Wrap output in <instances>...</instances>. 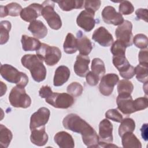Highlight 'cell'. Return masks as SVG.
Returning a JSON list of instances; mask_svg holds the SVG:
<instances>
[{
	"label": "cell",
	"instance_id": "cell-1",
	"mask_svg": "<svg viewBox=\"0 0 148 148\" xmlns=\"http://www.w3.org/2000/svg\"><path fill=\"white\" fill-rule=\"evenodd\" d=\"M65 128L82 135L84 144L88 147H98L99 136L94 129L76 114L71 113L62 121Z\"/></svg>",
	"mask_w": 148,
	"mask_h": 148
},
{
	"label": "cell",
	"instance_id": "cell-2",
	"mask_svg": "<svg viewBox=\"0 0 148 148\" xmlns=\"http://www.w3.org/2000/svg\"><path fill=\"white\" fill-rule=\"evenodd\" d=\"M43 61L40 57L35 54H25L21 60L23 66L29 69L32 79L38 83L43 81L46 76V69Z\"/></svg>",
	"mask_w": 148,
	"mask_h": 148
},
{
	"label": "cell",
	"instance_id": "cell-3",
	"mask_svg": "<svg viewBox=\"0 0 148 148\" xmlns=\"http://www.w3.org/2000/svg\"><path fill=\"white\" fill-rule=\"evenodd\" d=\"M0 73L5 80L11 83H15L17 86L25 87L28 83L27 75L25 73L18 71L11 65H1Z\"/></svg>",
	"mask_w": 148,
	"mask_h": 148
},
{
	"label": "cell",
	"instance_id": "cell-4",
	"mask_svg": "<svg viewBox=\"0 0 148 148\" xmlns=\"http://www.w3.org/2000/svg\"><path fill=\"white\" fill-rule=\"evenodd\" d=\"M36 52L37 56L45 61L46 65L49 66L56 65L61 57V51L59 48L43 43Z\"/></svg>",
	"mask_w": 148,
	"mask_h": 148
},
{
	"label": "cell",
	"instance_id": "cell-5",
	"mask_svg": "<svg viewBox=\"0 0 148 148\" xmlns=\"http://www.w3.org/2000/svg\"><path fill=\"white\" fill-rule=\"evenodd\" d=\"M10 105L14 108H27L31 104V99L24 87L16 86L12 88L9 95Z\"/></svg>",
	"mask_w": 148,
	"mask_h": 148
},
{
	"label": "cell",
	"instance_id": "cell-6",
	"mask_svg": "<svg viewBox=\"0 0 148 148\" xmlns=\"http://www.w3.org/2000/svg\"><path fill=\"white\" fill-rule=\"evenodd\" d=\"M42 16L47 21L49 27L53 29L58 30L62 26L60 16L54 11V2L45 1L42 3Z\"/></svg>",
	"mask_w": 148,
	"mask_h": 148
},
{
	"label": "cell",
	"instance_id": "cell-7",
	"mask_svg": "<svg viewBox=\"0 0 148 148\" xmlns=\"http://www.w3.org/2000/svg\"><path fill=\"white\" fill-rule=\"evenodd\" d=\"M113 125L108 119L102 120L99 124V146L117 147L113 145Z\"/></svg>",
	"mask_w": 148,
	"mask_h": 148
},
{
	"label": "cell",
	"instance_id": "cell-8",
	"mask_svg": "<svg viewBox=\"0 0 148 148\" xmlns=\"http://www.w3.org/2000/svg\"><path fill=\"white\" fill-rule=\"evenodd\" d=\"M46 102L56 108L67 109L74 103V99L72 95L68 93L52 92L51 95L45 99Z\"/></svg>",
	"mask_w": 148,
	"mask_h": 148
},
{
	"label": "cell",
	"instance_id": "cell-9",
	"mask_svg": "<svg viewBox=\"0 0 148 148\" xmlns=\"http://www.w3.org/2000/svg\"><path fill=\"white\" fill-rule=\"evenodd\" d=\"M132 24L128 20H124L115 31L117 40L122 42L125 46L130 47L133 44V35L132 33Z\"/></svg>",
	"mask_w": 148,
	"mask_h": 148
},
{
	"label": "cell",
	"instance_id": "cell-10",
	"mask_svg": "<svg viewBox=\"0 0 148 148\" xmlns=\"http://www.w3.org/2000/svg\"><path fill=\"white\" fill-rule=\"evenodd\" d=\"M112 62L124 79H130L135 75V68L130 65L125 56H113Z\"/></svg>",
	"mask_w": 148,
	"mask_h": 148
},
{
	"label": "cell",
	"instance_id": "cell-11",
	"mask_svg": "<svg viewBox=\"0 0 148 148\" xmlns=\"http://www.w3.org/2000/svg\"><path fill=\"white\" fill-rule=\"evenodd\" d=\"M50 115L49 109L45 107L40 108L36 112L34 113L30 119L29 128L31 131L45 126L49 121Z\"/></svg>",
	"mask_w": 148,
	"mask_h": 148
},
{
	"label": "cell",
	"instance_id": "cell-12",
	"mask_svg": "<svg viewBox=\"0 0 148 148\" xmlns=\"http://www.w3.org/2000/svg\"><path fill=\"white\" fill-rule=\"evenodd\" d=\"M119 80V77L115 73H108L103 76L99 85L100 92L105 96L110 95Z\"/></svg>",
	"mask_w": 148,
	"mask_h": 148
},
{
	"label": "cell",
	"instance_id": "cell-13",
	"mask_svg": "<svg viewBox=\"0 0 148 148\" xmlns=\"http://www.w3.org/2000/svg\"><path fill=\"white\" fill-rule=\"evenodd\" d=\"M95 13L84 10L82 11L76 18V23L86 32L91 31L95 27Z\"/></svg>",
	"mask_w": 148,
	"mask_h": 148
},
{
	"label": "cell",
	"instance_id": "cell-14",
	"mask_svg": "<svg viewBox=\"0 0 148 148\" xmlns=\"http://www.w3.org/2000/svg\"><path fill=\"white\" fill-rule=\"evenodd\" d=\"M101 15L103 21L108 24L119 25L124 21V18L122 14L117 12L115 9L111 6L105 7L102 12Z\"/></svg>",
	"mask_w": 148,
	"mask_h": 148
},
{
	"label": "cell",
	"instance_id": "cell-15",
	"mask_svg": "<svg viewBox=\"0 0 148 148\" xmlns=\"http://www.w3.org/2000/svg\"><path fill=\"white\" fill-rule=\"evenodd\" d=\"M42 5L34 3L23 9L20 15L23 20L31 23L42 15Z\"/></svg>",
	"mask_w": 148,
	"mask_h": 148
},
{
	"label": "cell",
	"instance_id": "cell-16",
	"mask_svg": "<svg viewBox=\"0 0 148 148\" xmlns=\"http://www.w3.org/2000/svg\"><path fill=\"white\" fill-rule=\"evenodd\" d=\"M116 103L118 109L124 114L129 115L135 112L134 100L131 94H119Z\"/></svg>",
	"mask_w": 148,
	"mask_h": 148
},
{
	"label": "cell",
	"instance_id": "cell-17",
	"mask_svg": "<svg viewBox=\"0 0 148 148\" xmlns=\"http://www.w3.org/2000/svg\"><path fill=\"white\" fill-rule=\"evenodd\" d=\"M92 39L103 47L110 46L114 42L111 34L103 27H99L94 31Z\"/></svg>",
	"mask_w": 148,
	"mask_h": 148
},
{
	"label": "cell",
	"instance_id": "cell-18",
	"mask_svg": "<svg viewBox=\"0 0 148 148\" xmlns=\"http://www.w3.org/2000/svg\"><path fill=\"white\" fill-rule=\"evenodd\" d=\"M90 62V59L88 56L78 54L73 66L75 73L80 77H85L89 72L88 64Z\"/></svg>",
	"mask_w": 148,
	"mask_h": 148
},
{
	"label": "cell",
	"instance_id": "cell-19",
	"mask_svg": "<svg viewBox=\"0 0 148 148\" xmlns=\"http://www.w3.org/2000/svg\"><path fill=\"white\" fill-rule=\"evenodd\" d=\"M77 47L80 54L88 56L92 49V45L90 40L83 34L82 31H79L76 34Z\"/></svg>",
	"mask_w": 148,
	"mask_h": 148
},
{
	"label": "cell",
	"instance_id": "cell-20",
	"mask_svg": "<svg viewBox=\"0 0 148 148\" xmlns=\"http://www.w3.org/2000/svg\"><path fill=\"white\" fill-rule=\"evenodd\" d=\"M48 135L45 131V126L34 129L31 131V142L38 146H43L48 141Z\"/></svg>",
	"mask_w": 148,
	"mask_h": 148
},
{
	"label": "cell",
	"instance_id": "cell-21",
	"mask_svg": "<svg viewBox=\"0 0 148 148\" xmlns=\"http://www.w3.org/2000/svg\"><path fill=\"white\" fill-rule=\"evenodd\" d=\"M56 143L61 148H73L75 142L72 136L65 131L57 132L54 137Z\"/></svg>",
	"mask_w": 148,
	"mask_h": 148
},
{
	"label": "cell",
	"instance_id": "cell-22",
	"mask_svg": "<svg viewBox=\"0 0 148 148\" xmlns=\"http://www.w3.org/2000/svg\"><path fill=\"white\" fill-rule=\"evenodd\" d=\"M69 76V69L65 65L59 66L55 71L53 79L54 86L56 87L61 86L68 80Z\"/></svg>",
	"mask_w": 148,
	"mask_h": 148
},
{
	"label": "cell",
	"instance_id": "cell-23",
	"mask_svg": "<svg viewBox=\"0 0 148 148\" xmlns=\"http://www.w3.org/2000/svg\"><path fill=\"white\" fill-rule=\"evenodd\" d=\"M28 30L37 39H43L47 34V28L40 20H34L30 23Z\"/></svg>",
	"mask_w": 148,
	"mask_h": 148
},
{
	"label": "cell",
	"instance_id": "cell-24",
	"mask_svg": "<svg viewBox=\"0 0 148 148\" xmlns=\"http://www.w3.org/2000/svg\"><path fill=\"white\" fill-rule=\"evenodd\" d=\"M1 17H4L7 16L13 17L18 16L20 14L22 10V7L18 3L16 2H12L6 6H1Z\"/></svg>",
	"mask_w": 148,
	"mask_h": 148
},
{
	"label": "cell",
	"instance_id": "cell-25",
	"mask_svg": "<svg viewBox=\"0 0 148 148\" xmlns=\"http://www.w3.org/2000/svg\"><path fill=\"white\" fill-rule=\"evenodd\" d=\"M21 42L22 48L25 51H36L41 45V43L37 38L30 37L25 35H22Z\"/></svg>",
	"mask_w": 148,
	"mask_h": 148
},
{
	"label": "cell",
	"instance_id": "cell-26",
	"mask_svg": "<svg viewBox=\"0 0 148 148\" xmlns=\"http://www.w3.org/2000/svg\"><path fill=\"white\" fill-rule=\"evenodd\" d=\"M121 142L123 147L125 148H141L140 140L132 132H126L121 136Z\"/></svg>",
	"mask_w": 148,
	"mask_h": 148
},
{
	"label": "cell",
	"instance_id": "cell-27",
	"mask_svg": "<svg viewBox=\"0 0 148 148\" xmlns=\"http://www.w3.org/2000/svg\"><path fill=\"white\" fill-rule=\"evenodd\" d=\"M59 7L63 11H70L74 9H81L83 6L84 1L80 0H65L56 1Z\"/></svg>",
	"mask_w": 148,
	"mask_h": 148
},
{
	"label": "cell",
	"instance_id": "cell-28",
	"mask_svg": "<svg viewBox=\"0 0 148 148\" xmlns=\"http://www.w3.org/2000/svg\"><path fill=\"white\" fill-rule=\"evenodd\" d=\"M64 51L67 54H73L76 52L77 50L76 38L71 34L68 33L66 36L65 40L63 45Z\"/></svg>",
	"mask_w": 148,
	"mask_h": 148
},
{
	"label": "cell",
	"instance_id": "cell-29",
	"mask_svg": "<svg viewBox=\"0 0 148 148\" xmlns=\"http://www.w3.org/2000/svg\"><path fill=\"white\" fill-rule=\"evenodd\" d=\"M121 124L119 127V134L122 136L126 132H133L135 128V123L131 118H125L120 122Z\"/></svg>",
	"mask_w": 148,
	"mask_h": 148
},
{
	"label": "cell",
	"instance_id": "cell-30",
	"mask_svg": "<svg viewBox=\"0 0 148 148\" xmlns=\"http://www.w3.org/2000/svg\"><path fill=\"white\" fill-rule=\"evenodd\" d=\"M13 138V135L10 130L3 124L0 125V143L2 147L7 148Z\"/></svg>",
	"mask_w": 148,
	"mask_h": 148
},
{
	"label": "cell",
	"instance_id": "cell-31",
	"mask_svg": "<svg viewBox=\"0 0 148 148\" xmlns=\"http://www.w3.org/2000/svg\"><path fill=\"white\" fill-rule=\"evenodd\" d=\"M91 72L96 75L99 79L104 76L105 73V66L102 60L98 58L92 60L91 63Z\"/></svg>",
	"mask_w": 148,
	"mask_h": 148
},
{
	"label": "cell",
	"instance_id": "cell-32",
	"mask_svg": "<svg viewBox=\"0 0 148 148\" xmlns=\"http://www.w3.org/2000/svg\"><path fill=\"white\" fill-rule=\"evenodd\" d=\"M148 65L139 64L135 68V75L138 81L146 83L148 81Z\"/></svg>",
	"mask_w": 148,
	"mask_h": 148
},
{
	"label": "cell",
	"instance_id": "cell-33",
	"mask_svg": "<svg viewBox=\"0 0 148 148\" xmlns=\"http://www.w3.org/2000/svg\"><path fill=\"white\" fill-rule=\"evenodd\" d=\"M11 23L9 21L5 20L1 21V45L5 44L9 38V32L11 29Z\"/></svg>",
	"mask_w": 148,
	"mask_h": 148
},
{
	"label": "cell",
	"instance_id": "cell-34",
	"mask_svg": "<svg viewBox=\"0 0 148 148\" xmlns=\"http://www.w3.org/2000/svg\"><path fill=\"white\" fill-rule=\"evenodd\" d=\"M134 86L131 82L123 79L117 83V92L119 94H131L133 91Z\"/></svg>",
	"mask_w": 148,
	"mask_h": 148
},
{
	"label": "cell",
	"instance_id": "cell-35",
	"mask_svg": "<svg viewBox=\"0 0 148 148\" xmlns=\"http://www.w3.org/2000/svg\"><path fill=\"white\" fill-rule=\"evenodd\" d=\"M126 46L120 41L116 40L113 42L110 49V51L113 56H125Z\"/></svg>",
	"mask_w": 148,
	"mask_h": 148
},
{
	"label": "cell",
	"instance_id": "cell-36",
	"mask_svg": "<svg viewBox=\"0 0 148 148\" xmlns=\"http://www.w3.org/2000/svg\"><path fill=\"white\" fill-rule=\"evenodd\" d=\"M67 92L72 97H79L82 95L83 86L78 82H72L67 87Z\"/></svg>",
	"mask_w": 148,
	"mask_h": 148
},
{
	"label": "cell",
	"instance_id": "cell-37",
	"mask_svg": "<svg viewBox=\"0 0 148 148\" xmlns=\"http://www.w3.org/2000/svg\"><path fill=\"white\" fill-rule=\"evenodd\" d=\"M134 8L132 4L128 1H121L119 7V11L121 14L128 15L131 14L134 12Z\"/></svg>",
	"mask_w": 148,
	"mask_h": 148
},
{
	"label": "cell",
	"instance_id": "cell-38",
	"mask_svg": "<svg viewBox=\"0 0 148 148\" xmlns=\"http://www.w3.org/2000/svg\"><path fill=\"white\" fill-rule=\"evenodd\" d=\"M133 43H134L135 46L139 49H147V38L144 34H137L133 38Z\"/></svg>",
	"mask_w": 148,
	"mask_h": 148
},
{
	"label": "cell",
	"instance_id": "cell-39",
	"mask_svg": "<svg viewBox=\"0 0 148 148\" xmlns=\"http://www.w3.org/2000/svg\"><path fill=\"white\" fill-rule=\"evenodd\" d=\"M105 117L108 119L117 123H120L123 120L122 114L116 109H109L105 113Z\"/></svg>",
	"mask_w": 148,
	"mask_h": 148
},
{
	"label": "cell",
	"instance_id": "cell-40",
	"mask_svg": "<svg viewBox=\"0 0 148 148\" xmlns=\"http://www.w3.org/2000/svg\"><path fill=\"white\" fill-rule=\"evenodd\" d=\"M134 105L135 112L144 110L147 108L148 99L146 97H140L134 101Z\"/></svg>",
	"mask_w": 148,
	"mask_h": 148
},
{
	"label": "cell",
	"instance_id": "cell-41",
	"mask_svg": "<svg viewBox=\"0 0 148 148\" xmlns=\"http://www.w3.org/2000/svg\"><path fill=\"white\" fill-rule=\"evenodd\" d=\"M84 8L86 10L95 13L98 10L101 6V1H85Z\"/></svg>",
	"mask_w": 148,
	"mask_h": 148
},
{
	"label": "cell",
	"instance_id": "cell-42",
	"mask_svg": "<svg viewBox=\"0 0 148 148\" xmlns=\"http://www.w3.org/2000/svg\"><path fill=\"white\" fill-rule=\"evenodd\" d=\"M87 83L91 86H96L99 80V79L91 71H89L86 76Z\"/></svg>",
	"mask_w": 148,
	"mask_h": 148
},
{
	"label": "cell",
	"instance_id": "cell-43",
	"mask_svg": "<svg viewBox=\"0 0 148 148\" xmlns=\"http://www.w3.org/2000/svg\"><path fill=\"white\" fill-rule=\"evenodd\" d=\"M138 58L140 64L148 65V53L147 49L140 51L138 55Z\"/></svg>",
	"mask_w": 148,
	"mask_h": 148
},
{
	"label": "cell",
	"instance_id": "cell-44",
	"mask_svg": "<svg viewBox=\"0 0 148 148\" xmlns=\"http://www.w3.org/2000/svg\"><path fill=\"white\" fill-rule=\"evenodd\" d=\"M52 92L53 91L50 86H43L40 88L39 91V95L41 98L46 99L48 98Z\"/></svg>",
	"mask_w": 148,
	"mask_h": 148
},
{
	"label": "cell",
	"instance_id": "cell-45",
	"mask_svg": "<svg viewBox=\"0 0 148 148\" xmlns=\"http://www.w3.org/2000/svg\"><path fill=\"white\" fill-rule=\"evenodd\" d=\"M136 18L138 20H142L147 22V9L140 8L135 11Z\"/></svg>",
	"mask_w": 148,
	"mask_h": 148
},
{
	"label": "cell",
	"instance_id": "cell-46",
	"mask_svg": "<svg viewBox=\"0 0 148 148\" xmlns=\"http://www.w3.org/2000/svg\"><path fill=\"white\" fill-rule=\"evenodd\" d=\"M140 131L142 134V138L146 140H147V124H143L142 128H140Z\"/></svg>",
	"mask_w": 148,
	"mask_h": 148
}]
</instances>
